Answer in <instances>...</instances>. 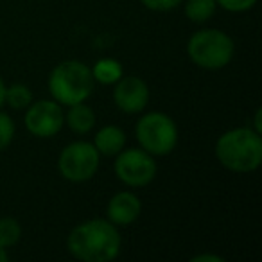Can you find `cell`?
<instances>
[{"label": "cell", "mask_w": 262, "mask_h": 262, "mask_svg": "<svg viewBox=\"0 0 262 262\" xmlns=\"http://www.w3.org/2000/svg\"><path fill=\"white\" fill-rule=\"evenodd\" d=\"M120 235L108 219H90L70 230L67 248L70 255L83 262H110L120 251Z\"/></svg>", "instance_id": "obj_1"}, {"label": "cell", "mask_w": 262, "mask_h": 262, "mask_svg": "<svg viewBox=\"0 0 262 262\" xmlns=\"http://www.w3.org/2000/svg\"><path fill=\"white\" fill-rule=\"evenodd\" d=\"M215 158L232 172H253L262 164V137L253 127H233L215 142Z\"/></svg>", "instance_id": "obj_2"}, {"label": "cell", "mask_w": 262, "mask_h": 262, "mask_svg": "<svg viewBox=\"0 0 262 262\" xmlns=\"http://www.w3.org/2000/svg\"><path fill=\"white\" fill-rule=\"evenodd\" d=\"M47 84L56 102L61 106H72L90 97L94 90V77L90 67L76 59H69L52 69Z\"/></svg>", "instance_id": "obj_3"}, {"label": "cell", "mask_w": 262, "mask_h": 262, "mask_svg": "<svg viewBox=\"0 0 262 262\" xmlns=\"http://www.w3.org/2000/svg\"><path fill=\"white\" fill-rule=\"evenodd\" d=\"M233 40L219 29H201L190 36L187 54L194 65L207 70H219L233 58Z\"/></svg>", "instance_id": "obj_4"}, {"label": "cell", "mask_w": 262, "mask_h": 262, "mask_svg": "<svg viewBox=\"0 0 262 262\" xmlns=\"http://www.w3.org/2000/svg\"><path fill=\"white\" fill-rule=\"evenodd\" d=\"M135 135L140 147L153 157H165L172 153L178 144L176 122L162 112H149L139 119Z\"/></svg>", "instance_id": "obj_5"}, {"label": "cell", "mask_w": 262, "mask_h": 262, "mask_svg": "<svg viewBox=\"0 0 262 262\" xmlns=\"http://www.w3.org/2000/svg\"><path fill=\"white\" fill-rule=\"evenodd\" d=\"M99 151L94 144L77 140L59 153L58 171L65 180L72 183H83L94 178L99 169Z\"/></svg>", "instance_id": "obj_6"}, {"label": "cell", "mask_w": 262, "mask_h": 262, "mask_svg": "<svg viewBox=\"0 0 262 262\" xmlns=\"http://www.w3.org/2000/svg\"><path fill=\"white\" fill-rule=\"evenodd\" d=\"M113 171L127 187H146L157 176V162L153 155L144 149H122L115 155Z\"/></svg>", "instance_id": "obj_7"}, {"label": "cell", "mask_w": 262, "mask_h": 262, "mask_svg": "<svg viewBox=\"0 0 262 262\" xmlns=\"http://www.w3.org/2000/svg\"><path fill=\"white\" fill-rule=\"evenodd\" d=\"M26 127L31 135L40 139H51L58 135L65 124V113L59 102L52 101H38L27 106L26 113Z\"/></svg>", "instance_id": "obj_8"}, {"label": "cell", "mask_w": 262, "mask_h": 262, "mask_svg": "<svg viewBox=\"0 0 262 262\" xmlns=\"http://www.w3.org/2000/svg\"><path fill=\"white\" fill-rule=\"evenodd\" d=\"M149 88L146 81L137 76L120 77L113 88V102L124 113H139L147 106Z\"/></svg>", "instance_id": "obj_9"}, {"label": "cell", "mask_w": 262, "mask_h": 262, "mask_svg": "<svg viewBox=\"0 0 262 262\" xmlns=\"http://www.w3.org/2000/svg\"><path fill=\"white\" fill-rule=\"evenodd\" d=\"M140 212H142V203L133 192H117L108 201V208H106V215L108 221L113 223L115 226H127L131 223H135L139 219Z\"/></svg>", "instance_id": "obj_10"}, {"label": "cell", "mask_w": 262, "mask_h": 262, "mask_svg": "<svg viewBox=\"0 0 262 262\" xmlns=\"http://www.w3.org/2000/svg\"><path fill=\"white\" fill-rule=\"evenodd\" d=\"M94 146L99 151V155L115 157L126 146V133L119 126H104L95 133Z\"/></svg>", "instance_id": "obj_11"}, {"label": "cell", "mask_w": 262, "mask_h": 262, "mask_svg": "<svg viewBox=\"0 0 262 262\" xmlns=\"http://www.w3.org/2000/svg\"><path fill=\"white\" fill-rule=\"evenodd\" d=\"M65 122L69 124V127L74 133L84 135V133L92 131V127L95 126V113L84 102L72 104L69 106V113L65 115Z\"/></svg>", "instance_id": "obj_12"}, {"label": "cell", "mask_w": 262, "mask_h": 262, "mask_svg": "<svg viewBox=\"0 0 262 262\" xmlns=\"http://www.w3.org/2000/svg\"><path fill=\"white\" fill-rule=\"evenodd\" d=\"M92 77L101 84H115L122 77V65L113 58H102L92 67Z\"/></svg>", "instance_id": "obj_13"}, {"label": "cell", "mask_w": 262, "mask_h": 262, "mask_svg": "<svg viewBox=\"0 0 262 262\" xmlns=\"http://www.w3.org/2000/svg\"><path fill=\"white\" fill-rule=\"evenodd\" d=\"M217 4L215 0H187L185 2V16L190 22L203 24L215 15Z\"/></svg>", "instance_id": "obj_14"}, {"label": "cell", "mask_w": 262, "mask_h": 262, "mask_svg": "<svg viewBox=\"0 0 262 262\" xmlns=\"http://www.w3.org/2000/svg\"><path fill=\"white\" fill-rule=\"evenodd\" d=\"M4 102H8L13 110H26L33 102V92L27 84L15 83L11 86H6Z\"/></svg>", "instance_id": "obj_15"}, {"label": "cell", "mask_w": 262, "mask_h": 262, "mask_svg": "<svg viewBox=\"0 0 262 262\" xmlns=\"http://www.w3.org/2000/svg\"><path fill=\"white\" fill-rule=\"evenodd\" d=\"M22 237V226L15 217H2L0 219V246L11 248Z\"/></svg>", "instance_id": "obj_16"}, {"label": "cell", "mask_w": 262, "mask_h": 262, "mask_svg": "<svg viewBox=\"0 0 262 262\" xmlns=\"http://www.w3.org/2000/svg\"><path fill=\"white\" fill-rule=\"evenodd\" d=\"M15 139V122L8 113L0 112V151L9 147Z\"/></svg>", "instance_id": "obj_17"}, {"label": "cell", "mask_w": 262, "mask_h": 262, "mask_svg": "<svg viewBox=\"0 0 262 262\" xmlns=\"http://www.w3.org/2000/svg\"><path fill=\"white\" fill-rule=\"evenodd\" d=\"M215 4L219 8H223L225 11L230 13H244V11H250L255 4H257V0H215Z\"/></svg>", "instance_id": "obj_18"}, {"label": "cell", "mask_w": 262, "mask_h": 262, "mask_svg": "<svg viewBox=\"0 0 262 262\" xmlns=\"http://www.w3.org/2000/svg\"><path fill=\"white\" fill-rule=\"evenodd\" d=\"M140 2L151 11H171L178 8L183 0H140Z\"/></svg>", "instance_id": "obj_19"}, {"label": "cell", "mask_w": 262, "mask_h": 262, "mask_svg": "<svg viewBox=\"0 0 262 262\" xmlns=\"http://www.w3.org/2000/svg\"><path fill=\"white\" fill-rule=\"evenodd\" d=\"M192 262H225V258L219 255H210V253H201L192 257Z\"/></svg>", "instance_id": "obj_20"}, {"label": "cell", "mask_w": 262, "mask_h": 262, "mask_svg": "<svg viewBox=\"0 0 262 262\" xmlns=\"http://www.w3.org/2000/svg\"><path fill=\"white\" fill-rule=\"evenodd\" d=\"M260 117H262V112H260V110H257V112H255V117H253V120H255V127H253V129L257 131V133H262V122H260Z\"/></svg>", "instance_id": "obj_21"}, {"label": "cell", "mask_w": 262, "mask_h": 262, "mask_svg": "<svg viewBox=\"0 0 262 262\" xmlns=\"http://www.w3.org/2000/svg\"><path fill=\"white\" fill-rule=\"evenodd\" d=\"M4 95H6V84H4V79L0 77V106L4 104Z\"/></svg>", "instance_id": "obj_22"}, {"label": "cell", "mask_w": 262, "mask_h": 262, "mask_svg": "<svg viewBox=\"0 0 262 262\" xmlns=\"http://www.w3.org/2000/svg\"><path fill=\"white\" fill-rule=\"evenodd\" d=\"M8 260H9L8 251H6V248L0 246V262H8Z\"/></svg>", "instance_id": "obj_23"}]
</instances>
